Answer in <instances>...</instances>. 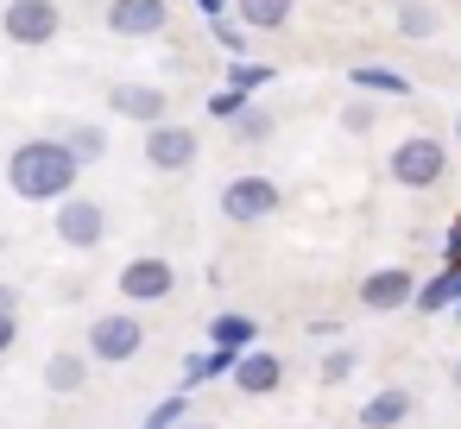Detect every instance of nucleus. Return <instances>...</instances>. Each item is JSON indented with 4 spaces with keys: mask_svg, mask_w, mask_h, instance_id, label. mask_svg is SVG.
Returning a JSON list of instances; mask_svg holds the SVG:
<instances>
[{
    "mask_svg": "<svg viewBox=\"0 0 461 429\" xmlns=\"http://www.w3.org/2000/svg\"><path fill=\"white\" fill-rule=\"evenodd\" d=\"M228 127H234V139H240V146H266V139H272V127H278V121H272V114H266V108H253V102H247V108H240V114H234V121H228Z\"/></svg>",
    "mask_w": 461,
    "mask_h": 429,
    "instance_id": "5701e85b",
    "label": "nucleus"
},
{
    "mask_svg": "<svg viewBox=\"0 0 461 429\" xmlns=\"http://www.w3.org/2000/svg\"><path fill=\"white\" fill-rule=\"evenodd\" d=\"M20 341V309H0V353H14Z\"/></svg>",
    "mask_w": 461,
    "mask_h": 429,
    "instance_id": "c85d7f7f",
    "label": "nucleus"
},
{
    "mask_svg": "<svg viewBox=\"0 0 461 429\" xmlns=\"http://www.w3.org/2000/svg\"><path fill=\"white\" fill-rule=\"evenodd\" d=\"M392 32H398V39H411V45H423V39H436V32H442V13L429 7V0H398Z\"/></svg>",
    "mask_w": 461,
    "mask_h": 429,
    "instance_id": "a211bd4d",
    "label": "nucleus"
},
{
    "mask_svg": "<svg viewBox=\"0 0 461 429\" xmlns=\"http://www.w3.org/2000/svg\"><path fill=\"white\" fill-rule=\"evenodd\" d=\"M247 102H253V95H240V89H215V95H209V121H234Z\"/></svg>",
    "mask_w": 461,
    "mask_h": 429,
    "instance_id": "cd10ccee",
    "label": "nucleus"
},
{
    "mask_svg": "<svg viewBox=\"0 0 461 429\" xmlns=\"http://www.w3.org/2000/svg\"><path fill=\"white\" fill-rule=\"evenodd\" d=\"M278 202H285V190H278L272 177H259V171L228 177V183H221V215H228V221H240V228H253V221L278 215Z\"/></svg>",
    "mask_w": 461,
    "mask_h": 429,
    "instance_id": "0eeeda50",
    "label": "nucleus"
},
{
    "mask_svg": "<svg viewBox=\"0 0 461 429\" xmlns=\"http://www.w3.org/2000/svg\"><path fill=\"white\" fill-rule=\"evenodd\" d=\"M177 429H209V423H196V416H184V423H177Z\"/></svg>",
    "mask_w": 461,
    "mask_h": 429,
    "instance_id": "473e14b6",
    "label": "nucleus"
},
{
    "mask_svg": "<svg viewBox=\"0 0 461 429\" xmlns=\"http://www.w3.org/2000/svg\"><path fill=\"white\" fill-rule=\"evenodd\" d=\"M247 398H272L278 385H285V360L278 353H266V347H247V353H234V372H228Z\"/></svg>",
    "mask_w": 461,
    "mask_h": 429,
    "instance_id": "f8f14e48",
    "label": "nucleus"
},
{
    "mask_svg": "<svg viewBox=\"0 0 461 429\" xmlns=\"http://www.w3.org/2000/svg\"><path fill=\"white\" fill-rule=\"evenodd\" d=\"M448 379H455V385H461V360H455V372H448Z\"/></svg>",
    "mask_w": 461,
    "mask_h": 429,
    "instance_id": "72a5a7b5",
    "label": "nucleus"
},
{
    "mask_svg": "<svg viewBox=\"0 0 461 429\" xmlns=\"http://www.w3.org/2000/svg\"><path fill=\"white\" fill-rule=\"evenodd\" d=\"M404 303H417V272H411V265H379V272L360 278V309L392 316V309H404Z\"/></svg>",
    "mask_w": 461,
    "mask_h": 429,
    "instance_id": "9d476101",
    "label": "nucleus"
},
{
    "mask_svg": "<svg viewBox=\"0 0 461 429\" xmlns=\"http://www.w3.org/2000/svg\"><path fill=\"white\" fill-rule=\"evenodd\" d=\"M266 83H278V70H272V64H253V58H234V64H228V89L259 95Z\"/></svg>",
    "mask_w": 461,
    "mask_h": 429,
    "instance_id": "4be33fe9",
    "label": "nucleus"
},
{
    "mask_svg": "<svg viewBox=\"0 0 461 429\" xmlns=\"http://www.w3.org/2000/svg\"><path fill=\"white\" fill-rule=\"evenodd\" d=\"M140 158H146L152 171L177 177V171H190V165L203 158V133H196V127H184V121H158V127H146V133H140Z\"/></svg>",
    "mask_w": 461,
    "mask_h": 429,
    "instance_id": "39448f33",
    "label": "nucleus"
},
{
    "mask_svg": "<svg viewBox=\"0 0 461 429\" xmlns=\"http://www.w3.org/2000/svg\"><path fill=\"white\" fill-rule=\"evenodd\" d=\"M184 416H190V391H171V398H158V404L146 410V423H140V429H177Z\"/></svg>",
    "mask_w": 461,
    "mask_h": 429,
    "instance_id": "b1692460",
    "label": "nucleus"
},
{
    "mask_svg": "<svg viewBox=\"0 0 461 429\" xmlns=\"http://www.w3.org/2000/svg\"><path fill=\"white\" fill-rule=\"evenodd\" d=\"M89 366H95V360H89V347H83V353H77V347H58V353L45 360L39 385H45V391H58V398H70V391H83V385H89Z\"/></svg>",
    "mask_w": 461,
    "mask_h": 429,
    "instance_id": "ddd939ff",
    "label": "nucleus"
},
{
    "mask_svg": "<svg viewBox=\"0 0 461 429\" xmlns=\"http://www.w3.org/2000/svg\"><path fill=\"white\" fill-rule=\"evenodd\" d=\"M102 26L114 39H158L171 26V0H108Z\"/></svg>",
    "mask_w": 461,
    "mask_h": 429,
    "instance_id": "1a4fd4ad",
    "label": "nucleus"
},
{
    "mask_svg": "<svg viewBox=\"0 0 461 429\" xmlns=\"http://www.w3.org/2000/svg\"><path fill=\"white\" fill-rule=\"evenodd\" d=\"M385 171H392L398 190H436V183L448 177V146H442L436 133H411V139L392 146Z\"/></svg>",
    "mask_w": 461,
    "mask_h": 429,
    "instance_id": "f03ea898",
    "label": "nucleus"
},
{
    "mask_svg": "<svg viewBox=\"0 0 461 429\" xmlns=\"http://www.w3.org/2000/svg\"><path fill=\"white\" fill-rule=\"evenodd\" d=\"M114 290H121L133 309H140V303H165V297L177 290V265H171L165 253H140V259H127V265H121Z\"/></svg>",
    "mask_w": 461,
    "mask_h": 429,
    "instance_id": "6e6552de",
    "label": "nucleus"
},
{
    "mask_svg": "<svg viewBox=\"0 0 461 429\" xmlns=\"http://www.w3.org/2000/svg\"><path fill=\"white\" fill-rule=\"evenodd\" d=\"M0 32L20 51H45L64 32V7L58 0H7V7H0Z\"/></svg>",
    "mask_w": 461,
    "mask_h": 429,
    "instance_id": "20e7f679",
    "label": "nucleus"
},
{
    "mask_svg": "<svg viewBox=\"0 0 461 429\" xmlns=\"http://www.w3.org/2000/svg\"><path fill=\"white\" fill-rule=\"evenodd\" d=\"M209 32H215V45H221L228 58H247V45H253V32H247L240 20H228V13H221V20H209Z\"/></svg>",
    "mask_w": 461,
    "mask_h": 429,
    "instance_id": "393cba45",
    "label": "nucleus"
},
{
    "mask_svg": "<svg viewBox=\"0 0 461 429\" xmlns=\"http://www.w3.org/2000/svg\"><path fill=\"white\" fill-rule=\"evenodd\" d=\"M77 183H83V165L64 139H20L7 152V190L20 202H64L77 196Z\"/></svg>",
    "mask_w": 461,
    "mask_h": 429,
    "instance_id": "f257e3e1",
    "label": "nucleus"
},
{
    "mask_svg": "<svg viewBox=\"0 0 461 429\" xmlns=\"http://www.w3.org/2000/svg\"><path fill=\"white\" fill-rule=\"evenodd\" d=\"M455 303H461V265H442L429 284H417V309L436 316V309H455Z\"/></svg>",
    "mask_w": 461,
    "mask_h": 429,
    "instance_id": "aec40b11",
    "label": "nucleus"
},
{
    "mask_svg": "<svg viewBox=\"0 0 461 429\" xmlns=\"http://www.w3.org/2000/svg\"><path fill=\"white\" fill-rule=\"evenodd\" d=\"M228 372H234V353H221V347L184 353V391H196V385H209V379H228Z\"/></svg>",
    "mask_w": 461,
    "mask_h": 429,
    "instance_id": "6ab92c4d",
    "label": "nucleus"
},
{
    "mask_svg": "<svg viewBox=\"0 0 461 429\" xmlns=\"http://www.w3.org/2000/svg\"><path fill=\"white\" fill-rule=\"evenodd\" d=\"M455 133H461V121H455Z\"/></svg>",
    "mask_w": 461,
    "mask_h": 429,
    "instance_id": "c9c22d12",
    "label": "nucleus"
},
{
    "mask_svg": "<svg viewBox=\"0 0 461 429\" xmlns=\"http://www.w3.org/2000/svg\"><path fill=\"white\" fill-rule=\"evenodd\" d=\"M64 146L77 152V165H102V158H108V133H102V127H89V121L64 127Z\"/></svg>",
    "mask_w": 461,
    "mask_h": 429,
    "instance_id": "412c9836",
    "label": "nucleus"
},
{
    "mask_svg": "<svg viewBox=\"0 0 461 429\" xmlns=\"http://www.w3.org/2000/svg\"><path fill=\"white\" fill-rule=\"evenodd\" d=\"M0 309H20V290L14 284H0Z\"/></svg>",
    "mask_w": 461,
    "mask_h": 429,
    "instance_id": "2f4dec72",
    "label": "nucleus"
},
{
    "mask_svg": "<svg viewBox=\"0 0 461 429\" xmlns=\"http://www.w3.org/2000/svg\"><path fill=\"white\" fill-rule=\"evenodd\" d=\"M442 265H461V215H455L448 234H442Z\"/></svg>",
    "mask_w": 461,
    "mask_h": 429,
    "instance_id": "c756f323",
    "label": "nucleus"
},
{
    "mask_svg": "<svg viewBox=\"0 0 461 429\" xmlns=\"http://www.w3.org/2000/svg\"><path fill=\"white\" fill-rule=\"evenodd\" d=\"M455 322H461V303H455Z\"/></svg>",
    "mask_w": 461,
    "mask_h": 429,
    "instance_id": "f704fd0d",
    "label": "nucleus"
},
{
    "mask_svg": "<svg viewBox=\"0 0 461 429\" xmlns=\"http://www.w3.org/2000/svg\"><path fill=\"white\" fill-rule=\"evenodd\" d=\"M253 341H259V322L240 316V309H228V316L209 322V347H221V353H247Z\"/></svg>",
    "mask_w": 461,
    "mask_h": 429,
    "instance_id": "f3484780",
    "label": "nucleus"
},
{
    "mask_svg": "<svg viewBox=\"0 0 461 429\" xmlns=\"http://www.w3.org/2000/svg\"><path fill=\"white\" fill-rule=\"evenodd\" d=\"M108 114L140 121V127H158V121H171V95L158 83H108Z\"/></svg>",
    "mask_w": 461,
    "mask_h": 429,
    "instance_id": "9b49d317",
    "label": "nucleus"
},
{
    "mask_svg": "<svg viewBox=\"0 0 461 429\" xmlns=\"http://www.w3.org/2000/svg\"><path fill=\"white\" fill-rule=\"evenodd\" d=\"M354 366H360V353H354V347H329V353H322V385H348V379H354Z\"/></svg>",
    "mask_w": 461,
    "mask_h": 429,
    "instance_id": "a878e982",
    "label": "nucleus"
},
{
    "mask_svg": "<svg viewBox=\"0 0 461 429\" xmlns=\"http://www.w3.org/2000/svg\"><path fill=\"white\" fill-rule=\"evenodd\" d=\"M341 133H354V139L373 133V95H354V102L341 108Z\"/></svg>",
    "mask_w": 461,
    "mask_h": 429,
    "instance_id": "bb28decb",
    "label": "nucleus"
},
{
    "mask_svg": "<svg viewBox=\"0 0 461 429\" xmlns=\"http://www.w3.org/2000/svg\"><path fill=\"white\" fill-rule=\"evenodd\" d=\"M291 13H297V0H234V20L247 32H278V26H291Z\"/></svg>",
    "mask_w": 461,
    "mask_h": 429,
    "instance_id": "dca6fc26",
    "label": "nucleus"
},
{
    "mask_svg": "<svg viewBox=\"0 0 461 429\" xmlns=\"http://www.w3.org/2000/svg\"><path fill=\"white\" fill-rule=\"evenodd\" d=\"M411 410H417L411 385H385V391H373V398L360 404V429H404Z\"/></svg>",
    "mask_w": 461,
    "mask_h": 429,
    "instance_id": "4468645a",
    "label": "nucleus"
},
{
    "mask_svg": "<svg viewBox=\"0 0 461 429\" xmlns=\"http://www.w3.org/2000/svg\"><path fill=\"white\" fill-rule=\"evenodd\" d=\"M51 234L70 246V253H95L102 240H108V209L95 202V196H64V202H51Z\"/></svg>",
    "mask_w": 461,
    "mask_h": 429,
    "instance_id": "423d86ee",
    "label": "nucleus"
},
{
    "mask_svg": "<svg viewBox=\"0 0 461 429\" xmlns=\"http://www.w3.org/2000/svg\"><path fill=\"white\" fill-rule=\"evenodd\" d=\"M140 353H146V322H140V309H108V316L89 322V360H95V366H127V360H140Z\"/></svg>",
    "mask_w": 461,
    "mask_h": 429,
    "instance_id": "7ed1b4c3",
    "label": "nucleus"
},
{
    "mask_svg": "<svg viewBox=\"0 0 461 429\" xmlns=\"http://www.w3.org/2000/svg\"><path fill=\"white\" fill-rule=\"evenodd\" d=\"M348 89H354V95H392V102H404V95H411V76L392 70V64H354V70H348Z\"/></svg>",
    "mask_w": 461,
    "mask_h": 429,
    "instance_id": "2eb2a0df",
    "label": "nucleus"
},
{
    "mask_svg": "<svg viewBox=\"0 0 461 429\" xmlns=\"http://www.w3.org/2000/svg\"><path fill=\"white\" fill-rule=\"evenodd\" d=\"M196 13H203V20H221V13H228V0H196Z\"/></svg>",
    "mask_w": 461,
    "mask_h": 429,
    "instance_id": "7c9ffc66",
    "label": "nucleus"
}]
</instances>
